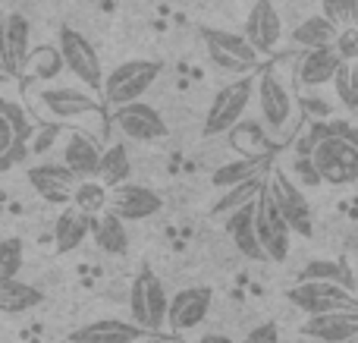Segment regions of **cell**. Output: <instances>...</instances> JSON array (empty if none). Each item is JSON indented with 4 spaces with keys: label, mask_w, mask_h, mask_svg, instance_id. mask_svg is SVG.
Here are the masks:
<instances>
[{
    "label": "cell",
    "mask_w": 358,
    "mask_h": 343,
    "mask_svg": "<svg viewBox=\"0 0 358 343\" xmlns=\"http://www.w3.org/2000/svg\"><path fill=\"white\" fill-rule=\"evenodd\" d=\"M164 73L161 60H148V57H136V60H123L104 76V101L110 107L136 104L142 101V94L157 82V76Z\"/></svg>",
    "instance_id": "6da1fadb"
},
{
    "label": "cell",
    "mask_w": 358,
    "mask_h": 343,
    "mask_svg": "<svg viewBox=\"0 0 358 343\" xmlns=\"http://www.w3.org/2000/svg\"><path fill=\"white\" fill-rule=\"evenodd\" d=\"M252 98H255V76H236L233 82H227L210 98V107L204 113V136L233 132L242 123V117H245Z\"/></svg>",
    "instance_id": "7a4b0ae2"
},
{
    "label": "cell",
    "mask_w": 358,
    "mask_h": 343,
    "mask_svg": "<svg viewBox=\"0 0 358 343\" xmlns=\"http://www.w3.org/2000/svg\"><path fill=\"white\" fill-rule=\"evenodd\" d=\"M129 312H132V321H136L138 328H145L148 334H161L164 328H167L170 296L155 271L145 268V271H138V277L132 281Z\"/></svg>",
    "instance_id": "3957f363"
},
{
    "label": "cell",
    "mask_w": 358,
    "mask_h": 343,
    "mask_svg": "<svg viewBox=\"0 0 358 343\" xmlns=\"http://www.w3.org/2000/svg\"><path fill=\"white\" fill-rule=\"evenodd\" d=\"M286 300L305 315H327V312H358V296L340 284L327 281H299L286 290Z\"/></svg>",
    "instance_id": "277c9868"
},
{
    "label": "cell",
    "mask_w": 358,
    "mask_h": 343,
    "mask_svg": "<svg viewBox=\"0 0 358 343\" xmlns=\"http://www.w3.org/2000/svg\"><path fill=\"white\" fill-rule=\"evenodd\" d=\"M255 233H258V243L264 249L267 262H286V255L292 249V230L286 224L280 205L273 202L271 186H264V192L255 202Z\"/></svg>",
    "instance_id": "5b68a950"
},
{
    "label": "cell",
    "mask_w": 358,
    "mask_h": 343,
    "mask_svg": "<svg viewBox=\"0 0 358 343\" xmlns=\"http://www.w3.org/2000/svg\"><path fill=\"white\" fill-rule=\"evenodd\" d=\"M311 164L317 167L324 183L330 186H349L358 180V145L346 136H336V130L311 151Z\"/></svg>",
    "instance_id": "8992f818"
},
{
    "label": "cell",
    "mask_w": 358,
    "mask_h": 343,
    "mask_svg": "<svg viewBox=\"0 0 358 343\" xmlns=\"http://www.w3.org/2000/svg\"><path fill=\"white\" fill-rule=\"evenodd\" d=\"M204 48L214 66L227 69V73H239V76H252V69L258 66L261 54L248 44V38L242 31H227V29H204Z\"/></svg>",
    "instance_id": "52a82bcc"
},
{
    "label": "cell",
    "mask_w": 358,
    "mask_h": 343,
    "mask_svg": "<svg viewBox=\"0 0 358 343\" xmlns=\"http://www.w3.org/2000/svg\"><path fill=\"white\" fill-rule=\"evenodd\" d=\"M57 50L63 57L66 73H73L85 88H104V69H101V57L94 50V44L88 41L82 31H76L73 25H63L57 35Z\"/></svg>",
    "instance_id": "ba28073f"
},
{
    "label": "cell",
    "mask_w": 358,
    "mask_h": 343,
    "mask_svg": "<svg viewBox=\"0 0 358 343\" xmlns=\"http://www.w3.org/2000/svg\"><path fill=\"white\" fill-rule=\"evenodd\" d=\"M35 111L54 123H82V120L98 113V98L82 92V88L66 85L41 88V92H35Z\"/></svg>",
    "instance_id": "9c48e42d"
},
{
    "label": "cell",
    "mask_w": 358,
    "mask_h": 343,
    "mask_svg": "<svg viewBox=\"0 0 358 343\" xmlns=\"http://www.w3.org/2000/svg\"><path fill=\"white\" fill-rule=\"evenodd\" d=\"M255 98H258L264 126L280 136V132L289 126L292 111H296V101H292L289 85H286L273 69H261V73L255 76Z\"/></svg>",
    "instance_id": "30bf717a"
},
{
    "label": "cell",
    "mask_w": 358,
    "mask_h": 343,
    "mask_svg": "<svg viewBox=\"0 0 358 343\" xmlns=\"http://www.w3.org/2000/svg\"><path fill=\"white\" fill-rule=\"evenodd\" d=\"M113 126L123 132L132 142H161L167 139V120L161 117V111L145 101H136V104H123L113 107Z\"/></svg>",
    "instance_id": "8fae6325"
},
{
    "label": "cell",
    "mask_w": 358,
    "mask_h": 343,
    "mask_svg": "<svg viewBox=\"0 0 358 343\" xmlns=\"http://www.w3.org/2000/svg\"><path fill=\"white\" fill-rule=\"evenodd\" d=\"M267 186H271L273 202L280 205L289 230L299 233V237H311V230H315V214H311V205H308V199H305V192L286 176V170H273Z\"/></svg>",
    "instance_id": "7c38bea8"
},
{
    "label": "cell",
    "mask_w": 358,
    "mask_h": 343,
    "mask_svg": "<svg viewBox=\"0 0 358 343\" xmlns=\"http://www.w3.org/2000/svg\"><path fill=\"white\" fill-rule=\"evenodd\" d=\"M242 35L248 38L258 54H273L283 41V19L280 10L273 6V0H255V6L248 10L245 25H242Z\"/></svg>",
    "instance_id": "4fadbf2b"
},
{
    "label": "cell",
    "mask_w": 358,
    "mask_h": 343,
    "mask_svg": "<svg viewBox=\"0 0 358 343\" xmlns=\"http://www.w3.org/2000/svg\"><path fill=\"white\" fill-rule=\"evenodd\" d=\"M164 208V199L157 189L142 186V183H123V186L110 189V205L107 211H113L120 220H148Z\"/></svg>",
    "instance_id": "5bb4252c"
},
{
    "label": "cell",
    "mask_w": 358,
    "mask_h": 343,
    "mask_svg": "<svg viewBox=\"0 0 358 343\" xmlns=\"http://www.w3.org/2000/svg\"><path fill=\"white\" fill-rule=\"evenodd\" d=\"M210 306H214V290L210 287H185L173 293L170 300V312H167V328L176 334L192 331L208 318Z\"/></svg>",
    "instance_id": "9a60e30c"
},
{
    "label": "cell",
    "mask_w": 358,
    "mask_h": 343,
    "mask_svg": "<svg viewBox=\"0 0 358 343\" xmlns=\"http://www.w3.org/2000/svg\"><path fill=\"white\" fill-rule=\"evenodd\" d=\"M25 180L50 205H73V192L79 186L73 170L63 167V164H38V167H29Z\"/></svg>",
    "instance_id": "2e32d148"
},
{
    "label": "cell",
    "mask_w": 358,
    "mask_h": 343,
    "mask_svg": "<svg viewBox=\"0 0 358 343\" xmlns=\"http://www.w3.org/2000/svg\"><path fill=\"white\" fill-rule=\"evenodd\" d=\"M151 334L138 328L136 321L123 318H98L92 325H82L69 334V343H142Z\"/></svg>",
    "instance_id": "e0dca14e"
},
{
    "label": "cell",
    "mask_w": 358,
    "mask_h": 343,
    "mask_svg": "<svg viewBox=\"0 0 358 343\" xmlns=\"http://www.w3.org/2000/svg\"><path fill=\"white\" fill-rule=\"evenodd\" d=\"M302 334L324 343H349L358 337V312H327L302 321Z\"/></svg>",
    "instance_id": "ac0fdd59"
},
{
    "label": "cell",
    "mask_w": 358,
    "mask_h": 343,
    "mask_svg": "<svg viewBox=\"0 0 358 343\" xmlns=\"http://www.w3.org/2000/svg\"><path fill=\"white\" fill-rule=\"evenodd\" d=\"M340 54L334 48L324 50H302L296 63V82L302 88H321L327 82L336 79V69H340Z\"/></svg>",
    "instance_id": "d6986e66"
},
{
    "label": "cell",
    "mask_w": 358,
    "mask_h": 343,
    "mask_svg": "<svg viewBox=\"0 0 358 343\" xmlns=\"http://www.w3.org/2000/svg\"><path fill=\"white\" fill-rule=\"evenodd\" d=\"M101 155L104 148H98L85 132H69L66 145H63V167L73 170L76 180H98Z\"/></svg>",
    "instance_id": "ffe728a7"
},
{
    "label": "cell",
    "mask_w": 358,
    "mask_h": 343,
    "mask_svg": "<svg viewBox=\"0 0 358 343\" xmlns=\"http://www.w3.org/2000/svg\"><path fill=\"white\" fill-rule=\"evenodd\" d=\"M255 202L239 208V211H233L229 218H223V227H227L229 239H233V246L239 249L242 258H248V262H264L267 255L258 243V233H255Z\"/></svg>",
    "instance_id": "44dd1931"
},
{
    "label": "cell",
    "mask_w": 358,
    "mask_h": 343,
    "mask_svg": "<svg viewBox=\"0 0 358 343\" xmlns=\"http://www.w3.org/2000/svg\"><path fill=\"white\" fill-rule=\"evenodd\" d=\"M271 170V155H242L233 161L220 164V167L210 174V186L217 189H233L239 183H248L255 176H264Z\"/></svg>",
    "instance_id": "7402d4cb"
},
{
    "label": "cell",
    "mask_w": 358,
    "mask_h": 343,
    "mask_svg": "<svg viewBox=\"0 0 358 343\" xmlns=\"http://www.w3.org/2000/svg\"><path fill=\"white\" fill-rule=\"evenodd\" d=\"M92 239L107 255H126V252H129L126 220H120L113 211H104V214H98V218H92Z\"/></svg>",
    "instance_id": "603a6c76"
},
{
    "label": "cell",
    "mask_w": 358,
    "mask_h": 343,
    "mask_svg": "<svg viewBox=\"0 0 358 343\" xmlns=\"http://www.w3.org/2000/svg\"><path fill=\"white\" fill-rule=\"evenodd\" d=\"M85 237H92V218L82 211H76V208H63V214L57 218L54 224V246L60 255H66V252L79 249L82 243H85Z\"/></svg>",
    "instance_id": "cb8c5ba5"
},
{
    "label": "cell",
    "mask_w": 358,
    "mask_h": 343,
    "mask_svg": "<svg viewBox=\"0 0 358 343\" xmlns=\"http://www.w3.org/2000/svg\"><path fill=\"white\" fill-rule=\"evenodd\" d=\"M336 35H340V25H334L327 16H308L292 29V44L302 50H324V48H334Z\"/></svg>",
    "instance_id": "d4e9b609"
},
{
    "label": "cell",
    "mask_w": 358,
    "mask_h": 343,
    "mask_svg": "<svg viewBox=\"0 0 358 343\" xmlns=\"http://www.w3.org/2000/svg\"><path fill=\"white\" fill-rule=\"evenodd\" d=\"M44 302V293L35 284H25L19 277L0 281V315H25Z\"/></svg>",
    "instance_id": "484cf974"
},
{
    "label": "cell",
    "mask_w": 358,
    "mask_h": 343,
    "mask_svg": "<svg viewBox=\"0 0 358 343\" xmlns=\"http://www.w3.org/2000/svg\"><path fill=\"white\" fill-rule=\"evenodd\" d=\"M29 38L31 25L22 13H6V54H10V76H22L29 63Z\"/></svg>",
    "instance_id": "4316f807"
},
{
    "label": "cell",
    "mask_w": 358,
    "mask_h": 343,
    "mask_svg": "<svg viewBox=\"0 0 358 343\" xmlns=\"http://www.w3.org/2000/svg\"><path fill=\"white\" fill-rule=\"evenodd\" d=\"M267 180H271V176L264 174V176H255V180H248V183H239V186H233V189H223V195L214 202L210 214H214V218H229L233 211H239V208L252 205V202L258 199L261 192H264Z\"/></svg>",
    "instance_id": "83f0119b"
},
{
    "label": "cell",
    "mask_w": 358,
    "mask_h": 343,
    "mask_svg": "<svg viewBox=\"0 0 358 343\" xmlns=\"http://www.w3.org/2000/svg\"><path fill=\"white\" fill-rule=\"evenodd\" d=\"M0 117L10 120L13 132H16V142H13L10 155L0 161V170H6V167H13V164L25 155V142L31 139V120H29V113H25L22 104H13V101H6V98H0Z\"/></svg>",
    "instance_id": "f1b7e54d"
},
{
    "label": "cell",
    "mask_w": 358,
    "mask_h": 343,
    "mask_svg": "<svg viewBox=\"0 0 358 343\" xmlns=\"http://www.w3.org/2000/svg\"><path fill=\"white\" fill-rule=\"evenodd\" d=\"M132 164H129V151L120 142H113L110 148H104L101 155V167H98V183H104L107 189H117L123 183H129Z\"/></svg>",
    "instance_id": "f546056e"
},
{
    "label": "cell",
    "mask_w": 358,
    "mask_h": 343,
    "mask_svg": "<svg viewBox=\"0 0 358 343\" xmlns=\"http://www.w3.org/2000/svg\"><path fill=\"white\" fill-rule=\"evenodd\" d=\"M107 205H110V189H107L104 183L79 180V186H76V192H73V208L76 211L88 214V218H98V214L107 211Z\"/></svg>",
    "instance_id": "4dcf8cb0"
},
{
    "label": "cell",
    "mask_w": 358,
    "mask_h": 343,
    "mask_svg": "<svg viewBox=\"0 0 358 343\" xmlns=\"http://www.w3.org/2000/svg\"><path fill=\"white\" fill-rule=\"evenodd\" d=\"M299 281H327V284H340V287L355 293V281L349 277V271L343 268L340 258H311V262L299 271Z\"/></svg>",
    "instance_id": "1f68e13d"
},
{
    "label": "cell",
    "mask_w": 358,
    "mask_h": 343,
    "mask_svg": "<svg viewBox=\"0 0 358 343\" xmlns=\"http://www.w3.org/2000/svg\"><path fill=\"white\" fill-rule=\"evenodd\" d=\"M60 69H66V66H63L60 50H57V48H48V44H44V48H35V50L29 54V63H25L22 73H31L38 82H48V79H54Z\"/></svg>",
    "instance_id": "d6a6232c"
},
{
    "label": "cell",
    "mask_w": 358,
    "mask_h": 343,
    "mask_svg": "<svg viewBox=\"0 0 358 343\" xmlns=\"http://www.w3.org/2000/svg\"><path fill=\"white\" fill-rule=\"evenodd\" d=\"M334 88H336V98H340L343 104L358 111V60L340 63L336 79H334Z\"/></svg>",
    "instance_id": "836d02e7"
},
{
    "label": "cell",
    "mask_w": 358,
    "mask_h": 343,
    "mask_svg": "<svg viewBox=\"0 0 358 343\" xmlns=\"http://www.w3.org/2000/svg\"><path fill=\"white\" fill-rule=\"evenodd\" d=\"M22 255H25V246L19 237L0 239V281L19 277V271H22Z\"/></svg>",
    "instance_id": "e575fe53"
},
{
    "label": "cell",
    "mask_w": 358,
    "mask_h": 343,
    "mask_svg": "<svg viewBox=\"0 0 358 343\" xmlns=\"http://www.w3.org/2000/svg\"><path fill=\"white\" fill-rule=\"evenodd\" d=\"M321 16H327L340 29L358 25V0H321Z\"/></svg>",
    "instance_id": "d590c367"
},
{
    "label": "cell",
    "mask_w": 358,
    "mask_h": 343,
    "mask_svg": "<svg viewBox=\"0 0 358 343\" xmlns=\"http://www.w3.org/2000/svg\"><path fill=\"white\" fill-rule=\"evenodd\" d=\"M334 50L340 54V60H343V63L358 60V25H346V29H340Z\"/></svg>",
    "instance_id": "8d00e7d4"
},
{
    "label": "cell",
    "mask_w": 358,
    "mask_h": 343,
    "mask_svg": "<svg viewBox=\"0 0 358 343\" xmlns=\"http://www.w3.org/2000/svg\"><path fill=\"white\" fill-rule=\"evenodd\" d=\"M242 343H280V328L277 321H261L242 337Z\"/></svg>",
    "instance_id": "74e56055"
},
{
    "label": "cell",
    "mask_w": 358,
    "mask_h": 343,
    "mask_svg": "<svg viewBox=\"0 0 358 343\" xmlns=\"http://www.w3.org/2000/svg\"><path fill=\"white\" fill-rule=\"evenodd\" d=\"M296 174L302 176V183H308V186H321V174H317V167L311 164V158H296Z\"/></svg>",
    "instance_id": "f35d334b"
},
{
    "label": "cell",
    "mask_w": 358,
    "mask_h": 343,
    "mask_svg": "<svg viewBox=\"0 0 358 343\" xmlns=\"http://www.w3.org/2000/svg\"><path fill=\"white\" fill-rule=\"evenodd\" d=\"M13 142H16V132H13V123L6 117H0V161L10 155Z\"/></svg>",
    "instance_id": "ab89813d"
},
{
    "label": "cell",
    "mask_w": 358,
    "mask_h": 343,
    "mask_svg": "<svg viewBox=\"0 0 358 343\" xmlns=\"http://www.w3.org/2000/svg\"><path fill=\"white\" fill-rule=\"evenodd\" d=\"M0 69L10 73V54H6V16L0 13Z\"/></svg>",
    "instance_id": "60d3db41"
},
{
    "label": "cell",
    "mask_w": 358,
    "mask_h": 343,
    "mask_svg": "<svg viewBox=\"0 0 358 343\" xmlns=\"http://www.w3.org/2000/svg\"><path fill=\"white\" fill-rule=\"evenodd\" d=\"M198 343H236L229 334H220V331H210V334H201Z\"/></svg>",
    "instance_id": "b9f144b4"
},
{
    "label": "cell",
    "mask_w": 358,
    "mask_h": 343,
    "mask_svg": "<svg viewBox=\"0 0 358 343\" xmlns=\"http://www.w3.org/2000/svg\"><path fill=\"white\" fill-rule=\"evenodd\" d=\"M355 296H358V255H355Z\"/></svg>",
    "instance_id": "7bdbcfd3"
},
{
    "label": "cell",
    "mask_w": 358,
    "mask_h": 343,
    "mask_svg": "<svg viewBox=\"0 0 358 343\" xmlns=\"http://www.w3.org/2000/svg\"><path fill=\"white\" fill-rule=\"evenodd\" d=\"M10 79V73H6V69H0V82H6Z\"/></svg>",
    "instance_id": "ee69618b"
},
{
    "label": "cell",
    "mask_w": 358,
    "mask_h": 343,
    "mask_svg": "<svg viewBox=\"0 0 358 343\" xmlns=\"http://www.w3.org/2000/svg\"><path fill=\"white\" fill-rule=\"evenodd\" d=\"M142 343H164L161 337H148V340H142Z\"/></svg>",
    "instance_id": "f6af8a7d"
}]
</instances>
